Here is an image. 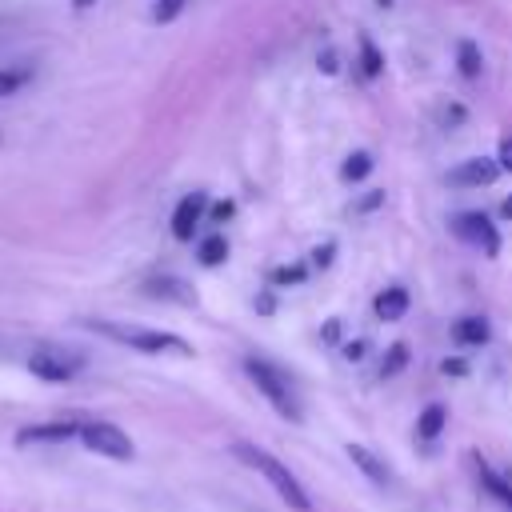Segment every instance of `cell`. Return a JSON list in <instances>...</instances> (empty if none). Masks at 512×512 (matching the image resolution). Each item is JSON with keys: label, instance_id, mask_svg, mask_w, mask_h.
<instances>
[{"label": "cell", "instance_id": "6da1fadb", "mask_svg": "<svg viewBox=\"0 0 512 512\" xmlns=\"http://www.w3.org/2000/svg\"><path fill=\"white\" fill-rule=\"evenodd\" d=\"M232 452L252 468V472H260L272 488H276V496L288 504V508H296V512H308L312 508V500H308V492H304V484L288 472V464H280L268 448H260V444H248V440H236L232 444Z\"/></svg>", "mask_w": 512, "mask_h": 512}, {"label": "cell", "instance_id": "7a4b0ae2", "mask_svg": "<svg viewBox=\"0 0 512 512\" xmlns=\"http://www.w3.org/2000/svg\"><path fill=\"white\" fill-rule=\"evenodd\" d=\"M84 328L116 340V344H128L136 352H148V356H160V352H176V356H192V344L176 332H160V328H140V324H112V320H84Z\"/></svg>", "mask_w": 512, "mask_h": 512}, {"label": "cell", "instance_id": "3957f363", "mask_svg": "<svg viewBox=\"0 0 512 512\" xmlns=\"http://www.w3.org/2000/svg\"><path fill=\"white\" fill-rule=\"evenodd\" d=\"M244 372H248V380L256 384V392H260L284 420H292V424L300 420V400H296L288 376H284L276 364H268V360H260V356H248V360H244Z\"/></svg>", "mask_w": 512, "mask_h": 512}, {"label": "cell", "instance_id": "277c9868", "mask_svg": "<svg viewBox=\"0 0 512 512\" xmlns=\"http://www.w3.org/2000/svg\"><path fill=\"white\" fill-rule=\"evenodd\" d=\"M80 368H84V356L72 348H56V344H40L28 356V372L44 384H68Z\"/></svg>", "mask_w": 512, "mask_h": 512}, {"label": "cell", "instance_id": "5b68a950", "mask_svg": "<svg viewBox=\"0 0 512 512\" xmlns=\"http://www.w3.org/2000/svg\"><path fill=\"white\" fill-rule=\"evenodd\" d=\"M80 444H84L88 452H96V456H108V460H132V456H136L128 432L116 428V424H108V420H88V424H80Z\"/></svg>", "mask_w": 512, "mask_h": 512}, {"label": "cell", "instance_id": "8992f818", "mask_svg": "<svg viewBox=\"0 0 512 512\" xmlns=\"http://www.w3.org/2000/svg\"><path fill=\"white\" fill-rule=\"evenodd\" d=\"M452 228H456L460 240H468V244L480 248L484 256H496V252H500V232H496V224H492L484 212H460V216L452 220Z\"/></svg>", "mask_w": 512, "mask_h": 512}, {"label": "cell", "instance_id": "52a82bcc", "mask_svg": "<svg viewBox=\"0 0 512 512\" xmlns=\"http://www.w3.org/2000/svg\"><path fill=\"white\" fill-rule=\"evenodd\" d=\"M204 212H208V192H188L176 200L172 208V236L176 240H192L196 228L204 224Z\"/></svg>", "mask_w": 512, "mask_h": 512}, {"label": "cell", "instance_id": "ba28073f", "mask_svg": "<svg viewBox=\"0 0 512 512\" xmlns=\"http://www.w3.org/2000/svg\"><path fill=\"white\" fill-rule=\"evenodd\" d=\"M496 176H500V164L492 156H472V160H460L448 172V184H456V188H480V184H492Z\"/></svg>", "mask_w": 512, "mask_h": 512}, {"label": "cell", "instance_id": "9c48e42d", "mask_svg": "<svg viewBox=\"0 0 512 512\" xmlns=\"http://www.w3.org/2000/svg\"><path fill=\"white\" fill-rule=\"evenodd\" d=\"M408 304H412V296H408V288L404 284H388V288H380L376 292V300H372V312L380 316V320H404V312H408Z\"/></svg>", "mask_w": 512, "mask_h": 512}, {"label": "cell", "instance_id": "30bf717a", "mask_svg": "<svg viewBox=\"0 0 512 512\" xmlns=\"http://www.w3.org/2000/svg\"><path fill=\"white\" fill-rule=\"evenodd\" d=\"M68 436H80V424H76V420L32 424V428H24L16 440H20V444H56V440H68Z\"/></svg>", "mask_w": 512, "mask_h": 512}, {"label": "cell", "instance_id": "8fae6325", "mask_svg": "<svg viewBox=\"0 0 512 512\" xmlns=\"http://www.w3.org/2000/svg\"><path fill=\"white\" fill-rule=\"evenodd\" d=\"M472 460H476V476H480V484L488 488V496H492L504 512H512V484H508V480H504L488 460H480V456H472Z\"/></svg>", "mask_w": 512, "mask_h": 512}, {"label": "cell", "instance_id": "7c38bea8", "mask_svg": "<svg viewBox=\"0 0 512 512\" xmlns=\"http://www.w3.org/2000/svg\"><path fill=\"white\" fill-rule=\"evenodd\" d=\"M488 336H492V328H488L484 316H460L452 324V340L460 348H480V344H488Z\"/></svg>", "mask_w": 512, "mask_h": 512}, {"label": "cell", "instance_id": "4fadbf2b", "mask_svg": "<svg viewBox=\"0 0 512 512\" xmlns=\"http://www.w3.org/2000/svg\"><path fill=\"white\" fill-rule=\"evenodd\" d=\"M144 292L148 296H156V300H176V304H196V292L184 284V280H176V276H160V280H148L144 284Z\"/></svg>", "mask_w": 512, "mask_h": 512}, {"label": "cell", "instance_id": "5bb4252c", "mask_svg": "<svg viewBox=\"0 0 512 512\" xmlns=\"http://www.w3.org/2000/svg\"><path fill=\"white\" fill-rule=\"evenodd\" d=\"M348 460L372 480V484H388V468H384V460L380 456H372L364 444H348Z\"/></svg>", "mask_w": 512, "mask_h": 512}, {"label": "cell", "instance_id": "9a60e30c", "mask_svg": "<svg viewBox=\"0 0 512 512\" xmlns=\"http://www.w3.org/2000/svg\"><path fill=\"white\" fill-rule=\"evenodd\" d=\"M456 68H460L464 80H476V76L484 72V52H480L476 40H460V44H456Z\"/></svg>", "mask_w": 512, "mask_h": 512}, {"label": "cell", "instance_id": "2e32d148", "mask_svg": "<svg viewBox=\"0 0 512 512\" xmlns=\"http://www.w3.org/2000/svg\"><path fill=\"white\" fill-rule=\"evenodd\" d=\"M444 424H448V408H444V404H428V408L420 412V420H416V436H420V440H436V436L444 432Z\"/></svg>", "mask_w": 512, "mask_h": 512}, {"label": "cell", "instance_id": "e0dca14e", "mask_svg": "<svg viewBox=\"0 0 512 512\" xmlns=\"http://www.w3.org/2000/svg\"><path fill=\"white\" fill-rule=\"evenodd\" d=\"M356 44H360V72H364L368 80H376V76L384 72V56H380V48L372 44V36H368V32H360V40H356Z\"/></svg>", "mask_w": 512, "mask_h": 512}, {"label": "cell", "instance_id": "ac0fdd59", "mask_svg": "<svg viewBox=\"0 0 512 512\" xmlns=\"http://www.w3.org/2000/svg\"><path fill=\"white\" fill-rule=\"evenodd\" d=\"M196 256H200V264H204V268H216V264H224V260H228V240H224L220 232H212V236H204V240H200Z\"/></svg>", "mask_w": 512, "mask_h": 512}, {"label": "cell", "instance_id": "d6986e66", "mask_svg": "<svg viewBox=\"0 0 512 512\" xmlns=\"http://www.w3.org/2000/svg\"><path fill=\"white\" fill-rule=\"evenodd\" d=\"M372 164H376L372 152H364V148H360V152H348L344 164H340V176H344L348 184H356V180H364V176L372 172Z\"/></svg>", "mask_w": 512, "mask_h": 512}, {"label": "cell", "instance_id": "ffe728a7", "mask_svg": "<svg viewBox=\"0 0 512 512\" xmlns=\"http://www.w3.org/2000/svg\"><path fill=\"white\" fill-rule=\"evenodd\" d=\"M28 68H0V96H16L28 84Z\"/></svg>", "mask_w": 512, "mask_h": 512}, {"label": "cell", "instance_id": "44dd1931", "mask_svg": "<svg viewBox=\"0 0 512 512\" xmlns=\"http://www.w3.org/2000/svg\"><path fill=\"white\" fill-rule=\"evenodd\" d=\"M184 4H188V0H156V4H152V20H156V24H172V20L184 12Z\"/></svg>", "mask_w": 512, "mask_h": 512}, {"label": "cell", "instance_id": "7402d4cb", "mask_svg": "<svg viewBox=\"0 0 512 512\" xmlns=\"http://www.w3.org/2000/svg\"><path fill=\"white\" fill-rule=\"evenodd\" d=\"M404 364H408V348L404 344H392L388 356H384V364H380V376H396Z\"/></svg>", "mask_w": 512, "mask_h": 512}, {"label": "cell", "instance_id": "603a6c76", "mask_svg": "<svg viewBox=\"0 0 512 512\" xmlns=\"http://www.w3.org/2000/svg\"><path fill=\"white\" fill-rule=\"evenodd\" d=\"M304 280V268H276L272 272V284H300Z\"/></svg>", "mask_w": 512, "mask_h": 512}, {"label": "cell", "instance_id": "cb8c5ba5", "mask_svg": "<svg viewBox=\"0 0 512 512\" xmlns=\"http://www.w3.org/2000/svg\"><path fill=\"white\" fill-rule=\"evenodd\" d=\"M496 164H500V172H512V140H500V152H496Z\"/></svg>", "mask_w": 512, "mask_h": 512}, {"label": "cell", "instance_id": "d4e9b609", "mask_svg": "<svg viewBox=\"0 0 512 512\" xmlns=\"http://www.w3.org/2000/svg\"><path fill=\"white\" fill-rule=\"evenodd\" d=\"M464 120V108L460 104H452V108H444V128H456Z\"/></svg>", "mask_w": 512, "mask_h": 512}, {"label": "cell", "instance_id": "484cf974", "mask_svg": "<svg viewBox=\"0 0 512 512\" xmlns=\"http://www.w3.org/2000/svg\"><path fill=\"white\" fill-rule=\"evenodd\" d=\"M376 204H384V192H380V188H376V192H368V196H364L356 208H360V212H368V208H376Z\"/></svg>", "mask_w": 512, "mask_h": 512}, {"label": "cell", "instance_id": "4316f807", "mask_svg": "<svg viewBox=\"0 0 512 512\" xmlns=\"http://www.w3.org/2000/svg\"><path fill=\"white\" fill-rule=\"evenodd\" d=\"M312 264H320V268H328V264H332V244H324V248H316V252H312Z\"/></svg>", "mask_w": 512, "mask_h": 512}, {"label": "cell", "instance_id": "83f0119b", "mask_svg": "<svg viewBox=\"0 0 512 512\" xmlns=\"http://www.w3.org/2000/svg\"><path fill=\"white\" fill-rule=\"evenodd\" d=\"M228 216H232V200H224V204H216V208H212V220H216V224H220V220H228Z\"/></svg>", "mask_w": 512, "mask_h": 512}, {"label": "cell", "instance_id": "f1b7e54d", "mask_svg": "<svg viewBox=\"0 0 512 512\" xmlns=\"http://www.w3.org/2000/svg\"><path fill=\"white\" fill-rule=\"evenodd\" d=\"M440 372H452V376H464V360H444Z\"/></svg>", "mask_w": 512, "mask_h": 512}, {"label": "cell", "instance_id": "f546056e", "mask_svg": "<svg viewBox=\"0 0 512 512\" xmlns=\"http://www.w3.org/2000/svg\"><path fill=\"white\" fill-rule=\"evenodd\" d=\"M344 356H348V360H360V356H364V344H348Z\"/></svg>", "mask_w": 512, "mask_h": 512}, {"label": "cell", "instance_id": "4dcf8cb0", "mask_svg": "<svg viewBox=\"0 0 512 512\" xmlns=\"http://www.w3.org/2000/svg\"><path fill=\"white\" fill-rule=\"evenodd\" d=\"M336 332H340V324H336V320H328V328H324V340L332 344V340H336Z\"/></svg>", "mask_w": 512, "mask_h": 512}, {"label": "cell", "instance_id": "1f68e13d", "mask_svg": "<svg viewBox=\"0 0 512 512\" xmlns=\"http://www.w3.org/2000/svg\"><path fill=\"white\" fill-rule=\"evenodd\" d=\"M500 216H504V220H512V196H504V204H500Z\"/></svg>", "mask_w": 512, "mask_h": 512}, {"label": "cell", "instance_id": "d6a6232c", "mask_svg": "<svg viewBox=\"0 0 512 512\" xmlns=\"http://www.w3.org/2000/svg\"><path fill=\"white\" fill-rule=\"evenodd\" d=\"M92 4H96V0H72V8H76V12H88Z\"/></svg>", "mask_w": 512, "mask_h": 512}, {"label": "cell", "instance_id": "836d02e7", "mask_svg": "<svg viewBox=\"0 0 512 512\" xmlns=\"http://www.w3.org/2000/svg\"><path fill=\"white\" fill-rule=\"evenodd\" d=\"M0 144H4V136H0Z\"/></svg>", "mask_w": 512, "mask_h": 512}]
</instances>
